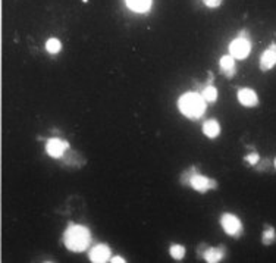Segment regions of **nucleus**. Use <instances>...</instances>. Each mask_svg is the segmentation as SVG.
Wrapping results in <instances>:
<instances>
[{
    "label": "nucleus",
    "instance_id": "9",
    "mask_svg": "<svg viewBox=\"0 0 276 263\" xmlns=\"http://www.w3.org/2000/svg\"><path fill=\"white\" fill-rule=\"evenodd\" d=\"M90 259L94 263L108 262L111 259V249L106 244H99L90 252Z\"/></svg>",
    "mask_w": 276,
    "mask_h": 263
},
{
    "label": "nucleus",
    "instance_id": "10",
    "mask_svg": "<svg viewBox=\"0 0 276 263\" xmlns=\"http://www.w3.org/2000/svg\"><path fill=\"white\" fill-rule=\"evenodd\" d=\"M225 247L223 246H219V247H209L206 252L203 253V257H204V260L206 262L210 263H216V262H221L222 259H223V256H225Z\"/></svg>",
    "mask_w": 276,
    "mask_h": 263
},
{
    "label": "nucleus",
    "instance_id": "5",
    "mask_svg": "<svg viewBox=\"0 0 276 263\" xmlns=\"http://www.w3.org/2000/svg\"><path fill=\"white\" fill-rule=\"evenodd\" d=\"M221 225L223 231L231 237H240L243 234V222L233 213H223L221 218Z\"/></svg>",
    "mask_w": 276,
    "mask_h": 263
},
{
    "label": "nucleus",
    "instance_id": "20",
    "mask_svg": "<svg viewBox=\"0 0 276 263\" xmlns=\"http://www.w3.org/2000/svg\"><path fill=\"white\" fill-rule=\"evenodd\" d=\"M112 262H121V263H123V262H125V259H122L121 256H115V257L112 259Z\"/></svg>",
    "mask_w": 276,
    "mask_h": 263
},
{
    "label": "nucleus",
    "instance_id": "15",
    "mask_svg": "<svg viewBox=\"0 0 276 263\" xmlns=\"http://www.w3.org/2000/svg\"><path fill=\"white\" fill-rule=\"evenodd\" d=\"M201 96H203V99L206 100V102H216L218 100V90H216V87H213V86H207V87L203 90Z\"/></svg>",
    "mask_w": 276,
    "mask_h": 263
},
{
    "label": "nucleus",
    "instance_id": "2",
    "mask_svg": "<svg viewBox=\"0 0 276 263\" xmlns=\"http://www.w3.org/2000/svg\"><path fill=\"white\" fill-rule=\"evenodd\" d=\"M178 106L182 115L189 119H199L206 112V100L197 93H185L178 100Z\"/></svg>",
    "mask_w": 276,
    "mask_h": 263
},
{
    "label": "nucleus",
    "instance_id": "8",
    "mask_svg": "<svg viewBox=\"0 0 276 263\" xmlns=\"http://www.w3.org/2000/svg\"><path fill=\"white\" fill-rule=\"evenodd\" d=\"M68 141L60 140V138H50L46 144V150L52 157H60L63 152L68 149Z\"/></svg>",
    "mask_w": 276,
    "mask_h": 263
},
{
    "label": "nucleus",
    "instance_id": "6",
    "mask_svg": "<svg viewBox=\"0 0 276 263\" xmlns=\"http://www.w3.org/2000/svg\"><path fill=\"white\" fill-rule=\"evenodd\" d=\"M237 97H238V102H240L243 106H245V108H256V106L259 105V96H257V93L248 87L240 88L238 93H237Z\"/></svg>",
    "mask_w": 276,
    "mask_h": 263
},
{
    "label": "nucleus",
    "instance_id": "16",
    "mask_svg": "<svg viewBox=\"0 0 276 263\" xmlns=\"http://www.w3.org/2000/svg\"><path fill=\"white\" fill-rule=\"evenodd\" d=\"M171 256L174 257V259H177V260H181L184 256H185V247L184 246H179V244H174V246H171Z\"/></svg>",
    "mask_w": 276,
    "mask_h": 263
},
{
    "label": "nucleus",
    "instance_id": "17",
    "mask_svg": "<svg viewBox=\"0 0 276 263\" xmlns=\"http://www.w3.org/2000/svg\"><path fill=\"white\" fill-rule=\"evenodd\" d=\"M60 42L57 40V38H49L47 40V43H46V50L49 52V53H52V55H55L57 53L59 50H60Z\"/></svg>",
    "mask_w": 276,
    "mask_h": 263
},
{
    "label": "nucleus",
    "instance_id": "1",
    "mask_svg": "<svg viewBox=\"0 0 276 263\" xmlns=\"http://www.w3.org/2000/svg\"><path fill=\"white\" fill-rule=\"evenodd\" d=\"M63 242L72 252H84L91 242L90 230L82 225H69L63 235Z\"/></svg>",
    "mask_w": 276,
    "mask_h": 263
},
{
    "label": "nucleus",
    "instance_id": "4",
    "mask_svg": "<svg viewBox=\"0 0 276 263\" xmlns=\"http://www.w3.org/2000/svg\"><path fill=\"white\" fill-rule=\"evenodd\" d=\"M250 52H251V42L245 35L237 37L229 44V55L232 57H235V59L243 60V59H245L247 56L250 55Z\"/></svg>",
    "mask_w": 276,
    "mask_h": 263
},
{
    "label": "nucleus",
    "instance_id": "11",
    "mask_svg": "<svg viewBox=\"0 0 276 263\" xmlns=\"http://www.w3.org/2000/svg\"><path fill=\"white\" fill-rule=\"evenodd\" d=\"M219 65H221L223 74L228 78H232L235 75V57H232L231 55L222 56L221 60H219Z\"/></svg>",
    "mask_w": 276,
    "mask_h": 263
},
{
    "label": "nucleus",
    "instance_id": "18",
    "mask_svg": "<svg viewBox=\"0 0 276 263\" xmlns=\"http://www.w3.org/2000/svg\"><path fill=\"white\" fill-rule=\"evenodd\" d=\"M244 160L245 162H248L250 165H257L259 164V160H260V156H259V153H256V152H253V153L247 154L245 157H244Z\"/></svg>",
    "mask_w": 276,
    "mask_h": 263
},
{
    "label": "nucleus",
    "instance_id": "3",
    "mask_svg": "<svg viewBox=\"0 0 276 263\" xmlns=\"http://www.w3.org/2000/svg\"><path fill=\"white\" fill-rule=\"evenodd\" d=\"M185 176L188 178L187 181H185V184H189V186L193 187L196 191H199V193H206V191H209V190H216V188H218V183H216L215 179L207 178V176L204 175H200V174L196 172L194 168H191L187 174H185Z\"/></svg>",
    "mask_w": 276,
    "mask_h": 263
},
{
    "label": "nucleus",
    "instance_id": "12",
    "mask_svg": "<svg viewBox=\"0 0 276 263\" xmlns=\"http://www.w3.org/2000/svg\"><path fill=\"white\" fill-rule=\"evenodd\" d=\"M203 132L204 135H207L209 138H216L221 134V125L216 119H209L203 124Z\"/></svg>",
    "mask_w": 276,
    "mask_h": 263
},
{
    "label": "nucleus",
    "instance_id": "19",
    "mask_svg": "<svg viewBox=\"0 0 276 263\" xmlns=\"http://www.w3.org/2000/svg\"><path fill=\"white\" fill-rule=\"evenodd\" d=\"M204 3H206L209 8H218L222 3V0H204Z\"/></svg>",
    "mask_w": 276,
    "mask_h": 263
},
{
    "label": "nucleus",
    "instance_id": "14",
    "mask_svg": "<svg viewBox=\"0 0 276 263\" xmlns=\"http://www.w3.org/2000/svg\"><path fill=\"white\" fill-rule=\"evenodd\" d=\"M276 241V231L273 227H270V225H266L265 231H263V234H262V242L265 244V246H270L272 242Z\"/></svg>",
    "mask_w": 276,
    "mask_h": 263
},
{
    "label": "nucleus",
    "instance_id": "13",
    "mask_svg": "<svg viewBox=\"0 0 276 263\" xmlns=\"http://www.w3.org/2000/svg\"><path fill=\"white\" fill-rule=\"evenodd\" d=\"M128 8L134 12H147L152 6V0H126Z\"/></svg>",
    "mask_w": 276,
    "mask_h": 263
},
{
    "label": "nucleus",
    "instance_id": "21",
    "mask_svg": "<svg viewBox=\"0 0 276 263\" xmlns=\"http://www.w3.org/2000/svg\"><path fill=\"white\" fill-rule=\"evenodd\" d=\"M273 164H275V168H276V159H275V162H273Z\"/></svg>",
    "mask_w": 276,
    "mask_h": 263
},
{
    "label": "nucleus",
    "instance_id": "7",
    "mask_svg": "<svg viewBox=\"0 0 276 263\" xmlns=\"http://www.w3.org/2000/svg\"><path fill=\"white\" fill-rule=\"evenodd\" d=\"M260 69L266 72L269 69H272L276 65V44L272 43L269 49H266L265 52L260 56Z\"/></svg>",
    "mask_w": 276,
    "mask_h": 263
}]
</instances>
